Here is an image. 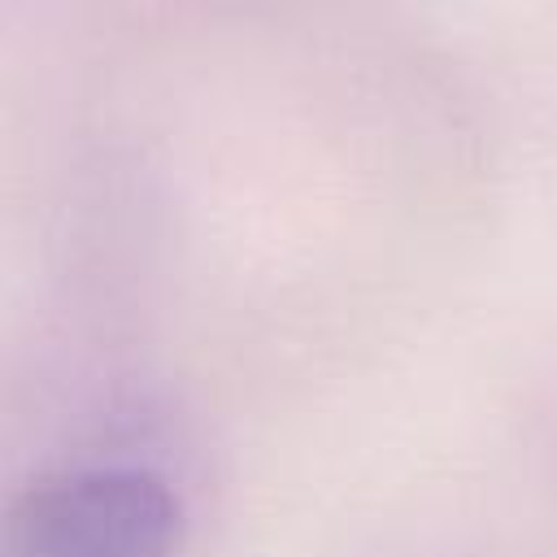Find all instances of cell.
I'll return each instance as SVG.
<instances>
[{
  "mask_svg": "<svg viewBox=\"0 0 557 557\" xmlns=\"http://www.w3.org/2000/svg\"><path fill=\"white\" fill-rule=\"evenodd\" d=\"M178 505L148 470H74L30 487L4 522V557H174Z\"/></svg>",
  "mask_w": 557,
  "mask_h": 557,
  "instance_id": "obj_1",
  "label": "cell"
}]
</instances>
